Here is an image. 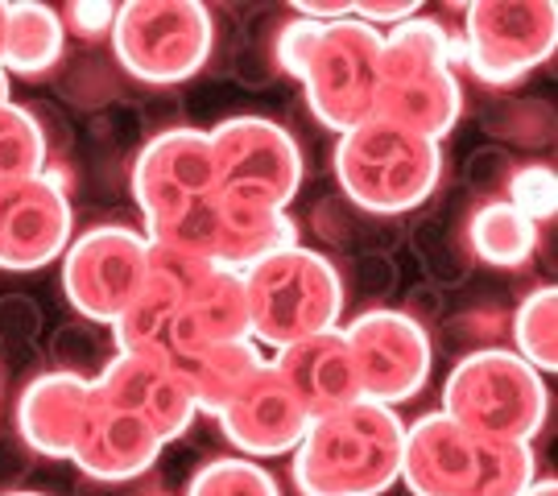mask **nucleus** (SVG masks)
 Returning <instances> with one entry per match:
<instances>
[{
  "instance_id": "1",
  "label": "nucleus",
  "mask_w": 558,
  "mask_h": 496,
  "mask_svg": "<svg viewBox=\"0 0 558 496\" xmlns=\"http://www.w3.org/2000/svg\"><path fill=\"white\" fill-rule=\"evenodd\" d=\"M248 339L240 274L149 244V281L112 327L117 352L179 360L199 343Z\"/></svg>"
},
{
  "instance_id": "2",
  "label": "nucleus",
  "mask_w": 558,
  "mask_h": 496,
  "mask_svg": "<svg viewBox=\"0 0 558 496\" xmlns=\"http://www.w3.org/2000/svg\"><path fill=\"white\" fill-rule=\"evenodd\" d=\"M463 41L439 17H410L380 34V83L373 117L414 137L442 141L463 117Z\"/></svg>"
},
{
  "instance_id": "3",
  "label": "nucleus",
  "mask_w": 558,
  "mask_h": 496,
  "mask_svg": "<svg viewBox=\"0 0 558 496\" xmlns=\"http://www.w3.org/2000/svg\"><path fill=\"white\" fill-rule=\"evenodd\" d=\"M405 422L377 401L311 418L294 447V488L302 496H380L401 480Z\"/></svg>"
},
{
  "instance_id": "4",
  "label": "nucleus",
  "mask_w": 558,
  "mask_h": 496,
  "mask_svg": "<svg viewBox=\"0 0 558 496\" xmlns=\"http://www.w3.org/2000/svg\"><path fill=\"white\" fill-rule=\"evenodd\" d=\"M538 480L530 443H500L430 410L405 426L401 484L414 496H521Z\"/></svg>"
},
{
  "instance_id": "5",
  "label": "nucleus",
  "mask_w": 558,
  "mask_h": 496,
  "mask_svg": "<svg viewBox=\"0 0 558 496\" xmlns=\"http://www.w3.org/2000/svg\"><path fill=\"white\" fill-rule=\"evenodd\" d=\"M248 339L257 348H290L299 339L336 331L343 315V278L319 249H281L240 274Z\"/></svg>"
},
{
  "instance_id": "6",
  "label": "nucleus",
  "mask_w": 558,
  "mask_h": 496,
  "mask_svg": "<svg viewBox=\"0 0 558 496\" xmlns=\"http://www.w3.org/2000/svg\"><path fill=\"white\" fill-rule=\"evenodd\" d=\"M336 179L343 198L360 211L380 219L405 216L439 191L442 149L439 141L414 137L373 117L339 133Z\"/></svg>"
},
{
  "instance_id": "7",
  "label": "nucleus",
  "mask_w": 558,
  "mask_h": 496,
  "mask_svg": "<svg viewBox=\"0 0 558 496\" xmlns=\"http://www.w3.org/2000/svg\"><path fill=\"white\" fill-rule=\"evenodd\" d=\"M439 414L472 435L534 447L550 414V389L513 348H476L442 380Z\"/></svg>"
},
{
  "instance_id": "8",
  "label": "nucleus",
  "mask_w": 558,
  "mask_h": 496,
  "mask_svg": "<svg viewBox=\"0 0 558 496\" xmlns=\"http://www.w3.org/2000/svg\"><path fill=\"white\" fill-rule=\"evenodd\" d=\"M216 198L232 211H286L302 191L306 161L290 129L269 117L220 120L211 133Z\"/></svg>"
},
{
  "instance_id": "9",
  "label": "nucleus",
  "mask_w": 558,
  "mask_h": 496,
  "mask_svg": "<svg viewBox=\"0 0 558 496\" xmlns=\"http://www.w3.org/2000/svg\"><path fill=\"white\" fill-rule=\"evenodd\" d=\"M216 46V21L199 0H129L117 4L112 50L133 80L174 87L195 80Z\"/></svg>"
},
{
  "instance_id": "10",
  "label": "nucleus",
  "mask_w": 558,
  "mask_h": 496,
  "mask_svg": "<svg viewBox=\"0 0 558 496\" xmlns=\"http://www.w3.org/2000/svg\"><path fill=\"white\" fill-rule=\"evenodd\" d=\"M302 96L323 129L348 133L377 112L380 29L356 17L319 25L311 59L302 66Z\"/></svg>"
},
{
  "instance_id": "11",
  "label": "nucleus",
  "mask_w": 558,
  "mask_h": 496,
  "mask_svg": "<svg viewBox=\"0 0 558 496\" xmlns=\"http://www.w3.org/2000/svg\"><path fill=\"white\" fill-rule=\"evenodd\" d=\"M133 198L141 211V232L149 244L170 237L179 223L216 203V161L203 129L158 133L133 161Z\"/></svg>"
},
{
  "instance_id": "12",
  "label": "nucleus",
  "mask_w": 558,
  "mask_h": 496,
  "mask_svg": "<svg viewBox=\"0 0 558 496\" xmlns=\"http://www.w3.org/2000/svg\"><path fill=\"white\" fill-rule=\"evenodd\" d=\"M463 66L484 87H513L555 55L550 0H476L463 9Z\"/></svg>"
},
{
  "instance_id": "13",
  "label": "nucleus",
  "mask_w": 558,
  "mask_h": 496,
  "mask_svg": "<svg viewBox=\"0 0 558 496\" xmlns=\"http://www.w3.org/2000/svg\"><path fill=\"white\" fill-rule=\"evenodd\" d=\"M149 281V240L129 223H100L66 244L62 294L83 323L117 327Z\"/></svg>"
},
{
  "instance_id": "14",
  "label": "nucleus",
  "mask_w": 558,
  "mask_h": 496,
  "mask_svg": "<svg viewBox=\"0 0 558 496\" xmlns=\"http://www.w3.org/2000/svg\"><path fill=\"white\" fill-rule=\"evenodd\" d=\"M339 331L348 339L364 401L398 410L401 401L426 389L430 368H435V343H430V331L405 311L377 306V311L356 315Z\"/></svg>"
},
{
  "instance_id": "15",
  "label": "nucleus",
  "mask_w": 558,
  "mask_h": 496,
  "mask_svg": "<svg viewBox=\"0 0 558 496\" xmlns=\"http://www.w3.org/2000/svg\"><path fill=\"white\" fill-rule=\"evenodd\" d=\"M75 237L71 195L59 179L38 174L0 191V269L29 274L66 253Z\"/></svg>"
},
{
  "instance_id": "16",
  "label": "nucleus",
  "mask_w": 558,
  "mask_h": 496,
  "mask_svg": "<svg viewBox=\"0 0 558 496\" xmlns=\"http://www.w3.org/2000/svg\"><path fill=\"white\" fill-rule=\"evenodd\" d=\"M216 418H220L228 443L248 459L290 456L311 426V414L302 410L299 397L286 389V380L278 377V368L269 360L240 385L236 397Z\"/></svg>"
},
{
  "instance_id": "17",
  "label": "nucleus",
  "mask_w": 558,
  "mask_h": 496,
  "mask_svg": "<svg viewBox=\"0 0 558 496\" xmlns=\"http://www.w3.org/2000/svg\"><path fill=\"white\" fill-rule=\"evenodd\" d=\"M161 447H166V443H161L141 418L124 414L120 406H112V401L92 385L87 410H83L75 443H71V463L80 468L83 480L120 484V480L145 476V472H154Z\"/></svg>"
},
{
  "instance_id": "18",
  "label": "nucleus",
  "mask_w": 558,
  "mask_h": 496,
  "mask_svg": "<svg viewBox=\"0 0 558 496\" xmlns=\"http://www.w3.org/2000/svg\"><path fill=\"white\" fill-rule=\"evenodd\" d=\"M112 406H120L124 414L141 418L161 443H174L191 431L195 422V401L186 394V385L179 380V373L154 356H133V352H117L108 360V368L96 380Z\"/></svg>"
},
{
  "instance_id": "19",
  "label": "nucleus",
  "mask_w": 558,
  "mask_h": 496,
  "mask_svg": "<svg viewBox=\"0 0 558 496\" xmlns=\"http://www.w3.org/2000/svg\"><path fill=\"white\" fill-rule=\"evenodd\" d=\"M269 364L278 368L286 389L299 397L302 410L311 418H323L331 410H343V406L360 401L356 364H352L348 339H343L339 327L281 348V352H274Z\"/></svg>"
},
{
  "instance_id": "20",
  "label": "nucleus",
  "mask_w": 558,
  "mask_h": 496,
  "mask_svg": "<svg viewBox=\"0 0 558 496\" xmlns=\"http://www.w3.org/2000/svg\"><path fill=\"white\" fill-rule=\"evenodd\" d=\"M87 397H92V385L59 368L29 380L17 401V431L25 451L46 459H71V443L87 410Z\"/></svg>"
},
{
  "instance_id": "21",
  "label": "nucleus",
  "mask_w": 558,
  "mask_h": 496,
  "mask_svg": "<svg viewBox=\"0 0 558 496\" xmlns=\"http://www.w3.org/2000/svg\"><path fill=\"white\" fill-rule=\"evenodd\" d=\"M260 364H265V356H260V348L253 339L199 343V348L182 352L179 360H170V368L179 373V380L186 385V394H191L199 414H220Z\"/></svg>"
},
{
  "instance_id": "22",
  "label": "nucleus",
  "mask_w": 558,
  "mask_h": 496,
  "mask_svg": "<svg viewBox=\"0 0 558 496\" xmlns=\"http://www.w3.org/2000/svg\"><path fill=\"white\" fill-rule=\"evenodd\" d=\"M294 244H302V232L286 211H232V207L220 203V228H216L211 265L244 274L257 261L274 257L281 249H294Z\"/></svg>"
},
{
  "instance_id": "23",
  "label": "nucleus",
  "mask_w": 558,
  "mask_h": 496,
  "mask_svg": "<svg viewBox=\"0 0 558 496\" xmlns=\"http://www.w3.org/2000/svg\"><path fill=\"white\" fill-rule=\"evenodd\" d=\"M66 25L50 4L38 0H13L4 17V46H0V71L4 75H46L62 59Z\"/></svg>"
},
{
  "instance_id": "24",
  "label": "nucleus",
  "mask_w": 558,
  "mask_h": 496,
  "mask_svg": "<svg viewBox=\"0 0 558 496\" xmlns=\"http://www.w3.org/2000/svg\"><path fill=\"white\" fill-rule=\"evenodd\" d=\"M468 253L497 269H518L538 253V223L525 219L509 198H488L468 216Z\"/></svg>"
},
{
  "instance_id": "25",
  "label": "nucleus",
  "mask_w": 558,
  "mask_h": 496,
  "mask_svg": "<svg viewBox=\"0 0 558 496\" xmlns=\"http://www.w3.org/2000/svg\"><path fill=\"white\" fill-rule=\"evenodd\" d=\"M50 170V145L41 120L21 104H0V191Z\"/></svg>"
},
{
  "instance_id": "26",
  "label": "nucleus",
  "mask_w": 558,
  "mask_h": 496,
  "mask_svg": "<svg viewBox=\"0 0 558 496\" xmlns=\"http://www.w3.org/2000/svg\"><path fill=\"white\" fill-rule=\"evenodd\" d=\"M513 331V352L525 364H534L542 377L558 368V290L555 286H538L521 298V306L509 318Z\"/></svg>"
},
{
  "instance_id": "27",
  "label": "nucleus",
  "mask_w": 558,
  "mask_h": 496,
  "mask_svg": "<svg viewBox=\"0 0 558 496\" xmlns=\"http://www.w3.org/2000/svg\"><path fill=\"white\" fill-rule=\"evenodd\" d=\"M186 496H281L278 480L260 463L240 456H220L203 463L186 484Z\"/></svg>"
},
{
  "instance_id": "28",
  "label": "nucleus",
  "mask_w": 558,
  "mask_h": 496,
  "mask_svg": "<svg viewBox=\"0 0 558 496\" xmlns=\"http://www.w3.org/2000/svg\"><path fill=\"white\" fill-rule=\"evenodd\" d=\"M117 356V343L108 336H100L96 323H71L54 336V360H59V373H71V377L96 385L100 373L108 368V360Z\"/></svg>"
},
{
  "instance_id": "29",
  "label": "nucleus",
  "mask_w": 558,
  "mask_h": 496,
  "mask_svg": "<svg viewBox=\"0 0 558 496\" xmlns=\"http://www.w3.org/2000/svg\"><path fill=\"white\" fill-rule=\"evenodd\" d=\"M505 198H509L525 219H534V223H550L555 211H558L555 170H550V166H521V170H513Z\"/></svg>"
},
{
  "instance_id": "30",
  "label": "nucleus",
  "mask_w": 558,
  "mask_h": 496,
  "mask_svg": "<svg viewBox=\"0 0 558 496\" xmlns=\"http://www.w3.org/2000/svg\"><path fill=\"white\" fill-rule=\"evenodd\" d=\"M315 38H319V25L306 17H290L278 29V38H274V62H278L290 80H299L302 75V66H306V59H311Z\"/></svg>"
},
{
  "instance_id": "31",
  "label": "nucleus",
  "mask_w": 558,
  "mask_h": 496,
  "mask_svg": "<svg viewBox=\"0 0 558 496\" xmlns=\"http://www.w3.org/2000/svg\"><path fill=\"white\" fill-rule=\"evenodd\" d=\"M513 170H518V166L509 158V149H500V145H484V149H476V154L468 158V182L493 198H500V191H509Z\"/></svg>"
},
{
  "instance_id": "32",
  "label": "nucleus",
  "mask_w": 558,
  "mask_h": 496,
  "mask_svg": "<svg viewBox=\"0 0 558 496\" xmlns=\"http://www.w3.org/2000/svg\"><path fill=\"white\" fill-rule=\"evenodd\" d=\"M451 331H463L472 352L476 348H500V339L509 331V315L505 311H468L451 323Z\"/></svg>"
},
{
  "instance_id": "33",
  "label": "nucleus",
  "mask_w": 558,
  "mask_h": 496,
  "mask_svg": "<svg viewBox=\"0 0 558 496\" xmlns=\"http://www.w3.org/2000/svg\"><path fill=\"white\" fill-rule=\"evenodd\" d=\"M112 21H117V4H108V0H75L66 9L62 25H71L83 38H104V34H112Z\"/></svg>"
},
{
  "instance_id": "34",
  "label": "nucleus",
  "mask_w": 558,
  "mask_h": 496,
  "mask_svg": "<svg viewBox=\"0 0 558 496\" xmlns=\"http://www.w3.org/2000/svg\"><path fill=\"white\" fill-rule=\"evenodd\" d=\"M311 228H315L327 244H343V240L352 237V228H356V216L348 211V203H343V198H323V203H315Z\"/></svg>"
},
{
  "instance_id": "35",
  "label": "nucleus",
  "mask_w": 558,
  "mask_h": 496,
  "mask_svg": "<svg viewBox=\"0 0 558 496\" xmlns=\"http://www.w3.org/2000/svg\"><path fill=\"white\" fill-rule=\"evenodd\" d=\"M80 496H174V488L158 476V472H145V476L120 480V484H96V480H80Z\"/></svg>"
},
{
  "instance_id": "36",
  "label": "nucleus",
  "mask_w": 558,
  "mask_h": 496,
  "mask_svg": "<svg viewBox=\"0 0 558 496\" xmlns=\"http://www.w3.org/2000/svg\"><path fill=\"white\" fill-rule=\"evenodd\" d=\"M422 13V4L418 0H360L356 9H352V17L364 21V25H401V21H410V17H418Z\"/></svg>"
},
{
  "instance_id": "37",
  "label": "nucleus",
  "mask_w": 558,
  "mask_h": 496,
  "mask_svg": "<svg viewBox=\"0 0 558 496\" xmlns=\"http://www.w3.org/2000/svg\"><path fill=\"white\" fill-rule=\"evenodd\" d=\"M352 9H356V4H348V0H299V4H294V13L306 21H315V25H331V21L352 17Z\"/></svg>"
},
{
  "instance_id": "38",
  "label": "nucleus",
  "mask_w": 558,
  "mask_h": 496,
  "mask_svg": "<svg viewBox=\"0 0 558 496\" xmlns=\"http://www.w3.org/2000/svg\"><path fill=\"white\" fill-rule=\"evenodd\" d=\"M29 472V451L21 438H0V484H13Z\"/></svg>"
},
{
  "instance_id": "39",
  "label": "nucleus",
  "mask_w": 558,
  "mask_h": 496,
  "mask_svg": "<svg viewBox=\"0 0 558 496\" xmlns=\"http://www.w3.org/2000/svg\"><path fill=\"white\" fill-rule=\"evenodd\" d=\"M521 496H558V484H555L550 476H538Z\"/></svg>"
},
{
  "instance_id": "40",
  "label": "nucleus",
  "mask_w": 558,
  "mask_h": 496,
  "mask_svg": "<svg viewBox=\"0 0 558 496\" xmlns=\"http://www.w3.org/2000/svg\"><path fill=\"white\" fill-rule=\"evenodd\" d=\"M0 104H9V75L0 71Z\"/></svg>"
},
{
  "instance_id": "41",
  "label": "nucleus",
  "mask_w": 558,
  "mask_h": 496,
  "mask_svg": "<svg viewBox=\"0 0 558 496\" xmlns=\"http://www.w3.org/2000/svg\"><path fill=\"white\" fill-rule=\"evenodd\" d=\"M4 17H9V4H0V46H4Z\"/></svg>"
},
{
  "instance_id": "42",
  "label": "nucleus",
  "mask_w": 558,
  "mask_h": 496,
  "mask_svg": "<svg viewBox=\"0 0 558 496\" xmlns=\"http://www.w3.org/2000/svg\"><path fill=\"white\" fill-rule=\"evenodd\" d=\"M0 496H46V493H29V488H17V493H0Z\"/></svg>"
}]
</instances>
